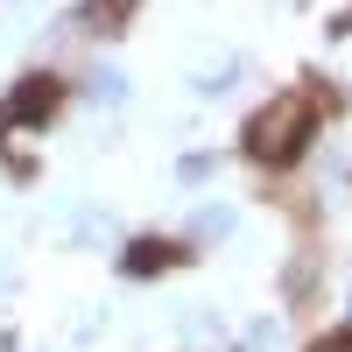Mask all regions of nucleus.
I'll return each mask as SVG.
<instances>
[{"label": "nucleus", "instance_id": "f257e3e1", "mask_svg": "<svg viewBox=\"0 0 352 352\" xmlns=\"http://www.w3.org/2000/svg\"><path fill=\"white\" fill-rule=\"evenodd\" d=\"M310 134H317V106H310V92H282V99H268V106L247 120V155L268 162V169H289V162L310 148Z\"/></svg>", "mask_w": 352, "mask_h": 352}, {"label": "nucleus", "instance_id": "f03ea898", "mask_svg": "<svg viewBox=\"0 0 352 352\" xmlns=\"http://www.w3.org/2000/svg\"><path fill=\"white\" fill-rule=\"evenodd\" d=\"M50 106H56V78H28L21 92H14V106L0 113V134H14V127H28V120H43Z\"/></svg>", "mask_w": 352, "mask_h": 352}, {"label": "nucleus", "instance_id": "7ed1b4c3", "mask_svg": "<svg viewBox=\"0 0 352 352\" xmlns=\"http://www.w3.org/2000/svg\"><path fill=\"white\" fill-rule=\"evenodd\" d=\"M162 261H176V247H162V240H134V254H127V275H155Z\"/></svg>", "mask_w": 352, "mask_h": 352}, {"label": "nucleus", "instance_id": "20e7f679", "mask_svg": "<svg viewBox=\"0 0 352 352\" xmlns=\"http://www.w3.org/2000/svg\"><path fill=\"white\" fill-rule=\"evenodd\" d=\"M85 92H92L99 106H120V99H127V78H120V71H92V78H85Z\"/></svg>", "mask_w": 352, "mask_h": 352}, {"label": "nucleus", "instance_id": "39448f33", "mask_svg": "<svg viewBox=\"0 0 352 352\" xmlns=\"http://www.w3.org/2000/svg\"><path fill=\"white\" fill-rule=\"evenodd\" d=\"M232 71H240L232 56H226V64H212V71H197V92H204V99H219L226 85H232Z\"/></svg>", "mask_w": 352, "mask_h": 352}, {"label": "nucleus", "instance_id": "423d86ee", "mask_svg": "<svg viewBox=\"0 0 352 352\" xmlns=\"http://www.w3.org/2000/svg\"><path fill=\"white\" fill-rule=\"evenodd\" d=\"M219 232H232V212H219V204L197 212V240H219Z\"/></svg>", "mask_w": 352, "mask_h": 352}, {"label": "nucleus", "instance_id": "0eeeda50", "mask_svg": "<svg viewBox=\"0 0 352 352\" xmlns=\"http://www.w3.org/2000/svg\"><path fill=\"white\" fill-rule=\"evenodd\" d=\"M212 169H219V155H190V162L176 169V176H184V184H204V176H212Z\"/></svg>", "mask_w": 352, "mask_h": 352}, {"label": "nucleus", "instance_id": "6e6552de", "mask_svg": "<svg viewBox=\"0 0 352 352\" xmlns=\"http://www.w3.org/2000/svg\"><path fill=\"white\" fill-rule=\"evenodd\" d=\"M310 352H352V331H338V338H324V345H310Z\"/></svg>", "mask_w": 352, "mask_h": 352}]
</instances>
